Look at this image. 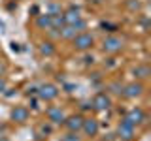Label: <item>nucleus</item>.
<instances>
[{
    "mask_svg": "<svg viewBox=\"0 0 151 141\" xmlns=\"http://www.w3.org/2000/svg\"><path fill=\"white\" fill-rule=\"evenodd\" d=\"M85 26H87V25H85V21H83V19H79V21L72 23V25H64L63 28H59V36L64 38V40H72V38L78 36Z\"/></svg>",
    "mask_w": 151,
    "mask_h": 141,
    "instance_id": "f257e3e1",
    "label": "nucleus"
},
{
    "mask_svg": "<svg viewBox=\"0 0 151 141\" xmlns=\"http://www.w3.org/2000/svg\"><path fill=\"white\" fill-rule=\"evenodd\" d=\"M74 40V47L78 51H87V49H91L93 47V36L91 34H85V32H79L78 36H74L72 38Z\"/></svg>",
    "mask_w": 151,
    "mask_h": 141,
    "instance_id": "f03ea898",
    "label": "nucleus"
},
{
    "mask_svg": "<svg viewBox=\"0 0 151 141\" xmlns=\"http://www.w3.org/2000/svg\"><path fill=\"white\" fill-rule=\"evenodd\" d=\"M102 49H104V53H119V51L123 49V40L121 38H117V36H110V38H106L104 40V43H102Z\"/></svg>",
    "mask_w": 151,
    "mask_h": 141,
    "instance_id": "7ed1b4c3",
    "label": "nucleus"
},
{
    "mask_svg": "<svg viewBox=\"0 0 151 141\" xmlns=\"http://www.w3.org/2000/svg\"><path fill=\"white\" fill-rule=\"evenodd\" d=\"M38 96L42 98V100L49 102V100H55L57 96H59V88L55 87V85H42L40 88H38Z\"/></svg>",
    "mask_w": 151,
    "mask_h": 141,
    "instance_id": "20e7f679",
    "label": "nucleus"
},
{
    "mask_svg": "<svg viewBox=\"0 0 151 141\" xmlns=\"http://www.w3.org/2000/svg\"><path fill=\"white\" fill-rule=\"evenodd\" d=\"M117 134H119V137H121V139L130 141V139H132V135H134V126H132L130 122L123 120L121 124H119V128H117Z\"/></svg>",
    "mask_w": 151,
    "mask_h": 141,
    "instance_id": "39448f33",
    "label": "nucleus"
},
{
    "mask_svg": "<svg viewBox=\"0 0 151 141\" xmlns=\"http://www.w3.org/2000/svg\"><path fill=\"white\" fill-rule=\"evenodd\" d=\"M144 92V85L142 83H130V85H127L125 88H123V96H127V98H136V96H140V94Z\"/></svg>",
    "mask_w": 151,
    "mask_h": 141,
    "instance_id": "423d86ee",
    "label": "nucleus"
},
{
    "mask_svg": "<svg viewBox=\"0 0 151 141\" xmlns=\"http://www.w3.org/2000/svg\"><path fill=\"white\" fill-rule=\"evenodd\" d=\"M125 120L130 122L132 126H136V124H140V122L145 120V115H144V111H142V109H130L129 113H127Z\"/></svg>",
    "mask_w": 151,
    "mask_h": 141,
    "instance_id": "0eeeda50",
    "label": "nucleus"
},
{
    "mask_svg": "<svg viewBox=\"0 0 151 141\" xmlns=\"http://www.w3.org/2000/svg\"><path fill=\"white\" fill-rule=\"evenodd\" d=\"M64 124L70 132H78V130H81V126H83V117H79V115L68 117V119H64Z\"/></svg>",
    "mask_w": 151,
    "mask_h": 141,
    "instance_id": "6e6552de",
    "label": "nucleus"
},
{
    "mask_svg": "<svg viewBox=\"0 0 151 141\" xmlns=\"http://www.w3.org/2000/svg\"><path fill=\"white\" fill-rule=\"evenodd\" d=\"M110 98L106 96V94L104 92H100V94H96V96H94V100H93V105L96 107L98 111H106L108 107H110Z\"/></svg>",
    "mask_w": 151,
    "mask_h": 141,
    "instance_id": "1a4fd4ad",
    "label": "nucleus"
},
{
    "mask_svg": "<svg viewBox=\"0 0 151 141\" xmlns=\"http://www.w3.org/2000/svg\"><path fill=\"white\" fill-rule=\"evenodd\" d=\"M47 119L51 122H55V124H60V122H64V111L59 109V107H49L47 109Z\"/></svg>",
    "mask_w": 151,
    "mask_h": 141,
    "instance_id": "9d476101",
    "label": "nucleus"
},
{
    "mask_svg": "<svg viewBox=\"0 0 151 141\" xmlns=\"http://www.w3.org/2000/svg\"><path fill=\"white\" fill-rule=\"evenodd\" d=\"M81 130H83L87 135H96V134H98V122L94 120V119H83Z\"/></svg>",
    "mask_w": 151,
    "mask_h": 141,
    "instance_id": "9b49d317",
    "label": "nucleus"
},
{
    "mask_svg": "<svg viewBox=\"0 0 151 141\" xmlns=\"http://www.w3.org/2000/svg\"><path fill=\"white\" fill-rule=\"evenodd\" d=\"M12 119L15 122H25L28 119V109H27V107H21V105L13 107V109H12Z\"/></svg>",
    "mask_w": 151,
    "mask_h": 141,
    "instance_id": "f8f14e48",
    "label": "nucleus"
},
{
    "mask_svg": "<svg viewBox=\"0 0 151 141\" xmlns=\"http://www.w3.org/2000/svg\"><path fill=\"white\" fill-rule=\"evenodd\" d=\"M63 17H64V23H66V25H72V23H76V21H79V19H81L78 8H70L66 13H63Z\"/></svg>",
    "mask_w": 151,
    "mask_h": 141,
    "instance_id": "ddd939ff",
    "label": "nucleus"
},
{
    "mask_svg": "<svg viewBox=\"0 0 151 141\" xmlns=\"http://www.w3.org/2000/svg\"><path fill=\"white\" fill-rule=\"evenodd\" d=\"M36 25L40 28H51V15L49 13H44V15L36 17Z\"/></svg>",
    "mask_w": 151,
    "mask_h": 141,
    "instance_id": "4468645a",
    "label": "nucleus"
},
{
    "mask_svg": "<svg viewBox=\"0 0 151 141\" xmlns=\"http://www.w3.org/2000/svg\"><path fill=\"white\" fill-rule=\"evenodd\" d=\"M66 25L64 23V17H63V13H57V15H51V28H63Z\"/></svg>",
    "mask_w": 151,
    "mask_h": 141,
    "instance_id": "2eb2a0df",
    "label": "nucleus"
},
{
    "mask_svg": "<svg viewBox=\"0 0 151 141\" xmlns=\"http://www.w3.org/2000/svg\"><path fill=\"white\" fill-rule=\"evenodd\" d=\"M40 53H42V55H45V56H51V55L55 53L53 43H51V41H44V43L40 45Z\"/></svg>",
    "mask_w": 151,
    "mask_h": 141,
    "instance_id": "dca6fc26",
    "label": "nucleus"
},
{
    "mask_svg": "<svg viewBox=\"0 0 151 141\" xmlns=\"http://www.w3.org/2000/svg\"><path fill=\"white\" fill-rule=\"evenodd\" d=\"M134 75L138 79H145L149 75V68L147 66H138V68H134Z\"/></svg>",
    "mask_w": 151,
    "mask_h": 141,
    "instance_id": "f3484780",
    "label": "nucleus"
},
{
    "mask_svg": "<svg viewBox=\"0 0 151 141\" xmlns=\"http://www.w3.org/2000/svg\"><path fill=\"white\" fill-rule=\"evenodd\" d=\"M110 88H111V92H115V94H121V92H123V87H121L119 83H111Z\"/></svg>",
    "mask_w": 151,
    "mask_h": 141,
    "instance_id": "a211bd4d",
    "label": "nucleus"
},
{
    "mask_svg": "<svg viewBox=\"0 0 151 141\" xmlns=\"http://www.w3.org/2000/svg\"><path fill=\"white\" fill-rule=\"evenodd\" d=\"M57 13H60V8L57 6V4H51L49 6V15H57Z\"/></svg>",
    "mask_w": 151,
    "mask_h": 141,
    "instance_id": "6ab92c4d",
    "label": "nucleus"
},
{
    "mask_svg": "<svg viewBox=\"0 0 151 141\" xmlns=\"http://www.w3.org/2000/svg\"><path fill=\"white\" fill-rule=\"evenodd\" d=\"M4 90H6V81L0 77V92H4Z\"/></svg>",
    "mask_w": 151,
    "mask_h": 141,
    "instance_id": "aec40b11",
    "label": "nucleus"
},
{
    "mask_svg": "<svg viewBox=\"0 0 151 141\" xmlns=\"http://www.w3.org/2000/svg\"><path fill=\"white\" fill-rule=\"evenodd\" d=\"M4 72H6V66H4V64H0V73H4Z\"/></svg>",
    "mask_w": 151,
    "mask_h": 141,
    "instance_id": "412c9836",
    "label": "nucleus"
},
{
    "mask_svg": "<svg viewBox=\"0 0 151 141\" xmlns=\"http://www.w3.org/2000/svg\"><path fill=\"white\" fill-rule=\"evenodd\" d=\"M93 2H96V4H100V2H104V0H93Z\"/></svg>",
    "mask_w": 151,
    "mask_h": 141,
    "instance_id": "4be33fe9",
    "label": "nucleus"
}]
</instances>
